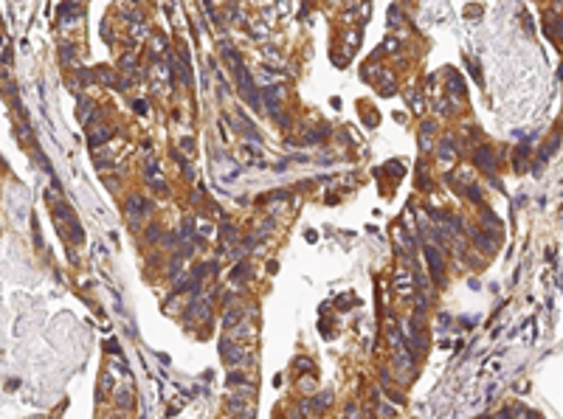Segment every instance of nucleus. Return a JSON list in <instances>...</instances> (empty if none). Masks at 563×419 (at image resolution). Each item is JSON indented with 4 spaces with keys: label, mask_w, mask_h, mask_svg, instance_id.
Wrapping results in <instances>:
<instances>
[{
    "label": "nucleus",
    "mask_w": 563,
    "mask_h": 419,
    "mask_svg": "<svg viewBox=\"0 0 563 419\" xmlns=\"http://www.w3.org/2000/svg\"><path fill=\"white\" fill-rule=\"evenodd\" d=\"M496 419H510V414H507V411H501V414H499V417H496Z\"/></svg>",
    "instance_id": "obj_7"
},
{
    "label": "nucleus",
    "mask_w": 563,
    "mask_h": 419,
    "mask_svg": "<svg viewBox=\"0 0 563 419\" xmlns=\"http://www.w3.org/2000/svg\"><path fill=\"white\" fill-rule=\"evenodd\" d=\"M425 259H428V267H431V276L434 279H442V270H445V264H442V256H439L437 245H425Z\"/></svg>",
    "instance_id": "obj_1"
},
{
    "label": "nucleus",
    "mask_w": 563,
    "mask_h": 419,
    "mask_svg": "<svg viewBox=\"0 0 563 419\" xmlns=\"http://www.w3.org/2000/svg\"><path fill=\"white\" fill-rule=\"evenodd\" d=\"M228 386L231 388H243L245 386V374L243 372H231L228 374Z\"/></svg>",
    "instance_id": "obj_6"
},
{
    "label": "nucleus",
    "mask_w": 563,
    "mask_h": 419,
    "mask_svg": "<svg viewBox=\"0 0 563 419\" xmlns=\"http://www.w3.org/2000/svg\"><path fill=\"white\" fill-rule=\"evenodd\" d=\"M220 352H223V357H226V363H245V355L237 349L231 341H223V343H220Z\"/></svg>",
    "instance_id": "obj_2"
},
{
    "label": "nucleus",
    "mask_w": 563,
    "mask_h": 419,
    "mask_svg": "<svg viewBox=\"0 0 563 419\" xmlns=\"http://www.w3.org/2000/svg\"><path fill=\"white\" fill-rule=\"evenodd\" d=\"M248 276H251V267H248L245 262H243V264H237L234 270H231V279H234V281H237V279H240V281H245Z\"/></svg>",
    "instance_id": "obj_5"
},
{
    "label": "nucleus",
    "mask_w": 563,
    "mask_h": 419,
    "mask_svg": "<svg viewBox=\"0 0 563 419\" xmlns=\"http://www.w3.org/2000/svg\"><path fill=\"white\" fill-rule=\"evenodd\" d=\"M240 321H243V310H228V312H226V318H223V324L231 329V326L240 324Z\"/></svg>",
    "instance_id": "obj_4"
},
{
    "label": "nucleus",
    "mask_w": 563,
    "mask_h": 419,
    "mask_svg": "<svg viewBox=\"0 0 563 419\" xmlns=\"http://www.w3.org/2000/svg\"><path fill=\"white\" fill-rule=\"evenodd\" d=\"M152 209L147 200H141V197H130V203H127V214L130 217H138V214H147V211Z\"/></svg>",
    "instance_id": "obj_3"
},
{
    "label": "nucleus",
    "mask_w": 563,
    "mask_h": 419,
    "mask_svg": "<svg viewBox=\"0 0 563 419\" xmlns=\"http://www.w3.org/2000/svg\"><path fill=\"white\" fill-rule=\"evenodd\" d=\"M282 419H287V417H282Z\"/></svg>",
    "instance_id": "obj_8"
}]
</instances>
